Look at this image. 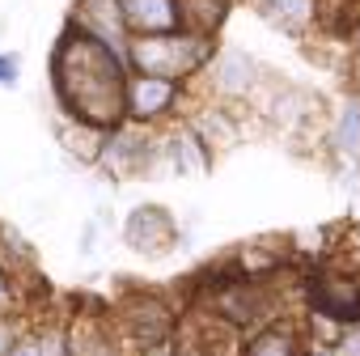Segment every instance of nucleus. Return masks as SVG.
Instances as JSON below:
<instances>
[{"instance_id":"6e6552de","label":"nucleus","mask_w":360,"mask_h":356,"mask_svg":"<svg viewBox=\"0 0 360 356\" xmlns=\"http://www.w3.org/2000/svg\"><path fill=\"white\" fill-rule=\"evenodd\" d=\"M246 356H297V339L288 331H263L250 339Z\"/></svg>"},{"instance_id":"dca6fc26","label":"nucleus","mask_w":360,"mask_h":356,"mask_svg":"<svg viewBox=\"0 0 360 356\" xmlns=\"http://www.w3.org/2000/svg\"><path fill=\"white\" fill-rule=\"evenodd\" d=\"M9 343H13V335H9V326H5V322H0V356L9 352Z\"/></svg>"},{"instance_id":"0eeeda50","label":"nucleus","mask_w":360,"mask_h":356,"mask_svg":"<svg viewBox=\"0 0 360 356\" xmlns=\"http://www.w3.org/2000/svg\"><path fill=\"white\" fill-rule=\"evenodd\" d=\"M178 5V26H187L195 34H212L221 22H225V9H229V0H174Z\"/></svg>"},{"instance_id":"f8f14e48","label":"nucleus","mask_w":360,"mask_h":356,"mask_svg":"<svg viewBox=\"0 0 360 356\" xmlns=\"http://www.w3.org/2000/svg\"><path fill=\"white\" fill-rule=\"evenodd\" d=\"M5 356H43V343H39V339H30V335H26V339H13V343H9V352H5Z\"/></svg>"},{"instance_id":"423d86ee","label":"nucleus","mask_w":360,"mask_h":356,"mask_svg":"<svg viewBox=\"0 0 360 356\" xmlns=\"http://www.w3.org/2000/svg\"><path fill=\"white\" fill-rule=\"evenodd\" d=\"M169 102H174V81H165V77H140L136 85H127V110L136 119H153Z\"/></svg>"},{"instance_id":"ddd939ff","label":"nucleus","mask_w":360,"mask_h":356,"mask_svg":"<svg viewBox=\"0 0 360 356\" xmlns=\"http://www.w3.org/2000/svg\"><path fill=\"white\" fill-rule=\"evenodd\" d=\"M0 85H18V56L13 51L0 56Z\"/></svg>"},{"instance_id":"20e7f679","label":"nucleus","mask_w":360,"mask_h":356,"mask_svg":"<svg viewBox=\"0 0 360 356\" xmlns=\"http://www.w3.org/2000/svg\"><path fill=\"white\" fill-rule=\"evenodd\" d=\"M119 18L136 34H174L178 26V5L174 0H119Z\"/></svg>"},{"instance_id":"9d476101","label":"nucleus","mask_w":360,"mask_h":356,"mask_svg":"<svg viewBox=\"0 0 360 356\" xmlns=\"http://www.w3.org/2000/svg\"><path fill=\"white\" fill-rule=\"evenodd\" d=\"M335 140H339L343 148H356V144H360V106H347V110H343Z\"/></svg>"},{"instance_id":"9b49d317","label":"nucleus","mask_w":360,"mask_h":356,"mask_svg":"<svg viewBox=\"0 0 360 356\" xmlns=\"http://www.w3.org/2000/svg\"><path fill=\"white\" fill-rule=\"evenodd\" d=\"M221 81H225V89H238V94H242V89L250 85V64H246L242 56H233V60L225 64V72H221Z\"/></svg>"},{"instance_id":"39448f33","label":"nucleus","mask_w":360,"mask_h":356,"mask_svg":"<svg viewBox=\"0 0 360 356\" xmlns=\"http://www.w3.org/2000/svg\"><path fill=\"white\" fill-rule=\"evenodd\" d=\"M174 221H169V212H161V208H136L131 217H127V242L136 246V250H144V255H161V250H169L174 246Z\"/></svg>"},{"instance_id":"f03ea898","label":"nucleus","mask_w":360,"mask_h":356,"mask_svg":"<svg viewBox=\"0 0 360 356\" xmlns=\"http://www.w3.org/2000/svg\"><path fill=\"white\" fill-rule=\"evenodd\" d=\"M208 56V43L204 39H187V34H136L131 43V64L144 68V77H183L191 72L195 64H204Z\"/></svg>"},{"instance_id":"f3484780","label":"nucleus","mask_w":360,"mask_h":356,"mask_svg":"<svg viewBox=\"0 0 360 356\" xmlns=\"http://www.w3.org/2000/svg\"><path fill=\"white\" fill-rule=\"evenodd\" d=\"M148 356H178V352H174V348H165V343H153V348H148Z\"/></svg>"},{"instance_id":"7ed1b4c3","label":"nucleus","mask_w":360,"mask_h":356,"mask_svg":"<svg viewBox=\"0 0 360 356\" xmlns=\"http://www.w3.org/2000/svg\"><path fill=\"white\" fill-rule=\"evenodd\" d=\"M305 293H309V305L330 322H360V280L343 272H314L305 280Z\"/></svg>"},{"instance_id":"4468645a","label":"nucleus","mask_w":360,"mask_h":356,"mask_svg":"<svg viewBox=\"0 0 360 356\" xmlns=\"http://www.w3.org/2000/svg\"><path fill=\"white\" fill-rule=\"evenodd\" d=\"M330 356H360V331H352V335H347V339H339V343H335V352H330Z\"/></svg>"},{"instance_id":"f257e3e1","label":"nucleus","mask_w":360,"mask_h":356,"mask_svg":"<svg viewBox=\"0 0 360 356\" xmlns=\"http://www.w3.org/2000/svg\"><path fill=\"white\" fill-rule=\"evenodd\" d=\"M51 81H56L60 106L85 127L110 132V127H119L127 119V72H123V60L115 56L106 34H98L94 26L68 22V30L56 43Z\"/></svg>"},{"instance_id":"1a4fd4ad","label":"nucleus","mask_w":360,"mask_h":356,"mask_svg":"<svg viewBox=\"0 0 360 356\" xmlns=\"http://www.w3.org/2000/svg\"><path fill=\"white\" fill-rule=\"evenodd\" d=\"M267 9H271V18H280L292 30V26H301L309 18V0H267Z\"/></svg>"},{"instance_id":"2eb2a0df","label":"nucleus","mask_w":360,"mask_h":356,"mask_svg":"<svg viewBox=\"0 0 360 356\" xmlns=\"http://www.w3.org/2000/svg\"><path fill=\"white\" fill-rule=\"evenodd\" d=\"M9 297H13V293H9V276H5V272H0V310H5V305H9Z\"/></svg>"}]
</instances>
